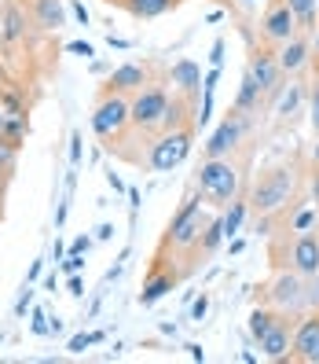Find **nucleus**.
<instances>
[{"instance_id": "nucleus-1", "label": "nucleus", "mask_w": 319, "mask_h": 364, "mask_svg": "<svg viewBox=\"0 0 319 364\" xmlns=\"http://www.w3.org/2000/svg\"><path fill=\"white\" fill-rule=\"evenodd\" d=\"M206 225H209V218H206V210H202V191L195 188V191H187L184 203H180V210L169 218L162 240H158V247H155V262L173 265V269L184 276V262H187L191 247L198 243V235L206 232ZM184 280H187V276H184Z\"/></svg>"}, {"instance_id": "nucleus-2", "label": "nucleus", "mask_w": 319, "mask_h": 364, "mask_svg": "<svg viewBox=\"0 0 319 364\" xmlns=\"http://www.w3.org/2000/svg\"><path fill=\"white\" fill-rule=\"evenodd\" d=\"M301 199V166L297 162H275V166H264L257 181L250 188V213L257 218H279V213Z\"/></svg>"}, {"instance_id": "nucleus-3", "label": "nucleus", "mask_w": 319, "mask_h": 364, "mask_svg": "<svg viewBox=\"0 0 319 364\" xmlns=\"http://www.w3.org/2000/svg\"><path fill=\"white\" fill-rule=\"evenodd\" d=\"M257 302L301 316V313L319 306V276H301L293 269H275L272 280L257 287Z\"/></svg>"}, {"instance_id": "nucleus-4", "label": "nucleus", "mask_w": 319, "mask_h": 364, "mask_svg": "<svg viewBox=\"0 0 319 364\" xmlns=\"http://www.w3.org/2000/svg\"><path fill=\"white\" fill-rule=\"evenodd\" d=\"M242 166L246 159H202L195 166V188L202 191V199L213 203L217 210H224L231 199L239 196V184H242Z\"/></svg>"}, {"instance_id": "nucleus-5", "label": "nucleus", "mask_w": 319, "mask_h": 364, "mask_svg": "<svg viewBox=\"0 0 319 364\" xmlns=\"http://www.w3.org/2000/svg\"><path fill=\"white\" fill-rule=\"evenodd\" d=\"M272 265L275 269H293L301 276H319V235L308 232H286L279 228V235L272 240Z\"/></svg>"}, {"instance_id": "nucleus-6", "label": "nucleus", "mask_w": 319, "mask_h": 364, "mask_svg": "<svg viewBox=\"0 0 319 364\" xmlns=\"http://www.w3.org/2000/svg\"><path fill=\"white\" fill-rule=\"evenodd\" d=\"M129 122H133V114H129V96L111 92V89H103V85H99L96 103H92V118H89L96 140H99L103 147H114V144L125 136V129H129Z\"/></svg>"}, {"instance_id": "nucleus-7", "label": "nucleus", "mask_w": 319, "mask_h": 364, "mask_svg": "<svg viewBox=\"0 0 319 364\" xmlns=\"http://www.w3.org/2000/svg\"><path fill=\"white\" fill-rule=\"evenodd\" d=\"M195 136H198V125H180V129H162L155 140H151V151H147V169L151 173H169V169H177L187 155L191 147H195Z\"/></svg>"}, {"instance_id": "nucleus-8", "label": "nucleus", "mask_w": 319, "mask_h": 364, "mask_svg": "<svg viewBox=\"0 0 319 364\" xmlns=\"http://www.w3.org/2000/svg\"><path fill=\"white\" fill-rule=\"evenodd\" d=\"M250 125H253V118L231 107V111L217 122V129L209 133V140L202 144V159H235L246 147Z\"/></svg>"}, {"instance_id": "nucleus-9", "label": "nucleus", "mask_w": 319, "mask_h": 364, "mask_svg": "<svg viewBox=\"0 0 319 364\" xmlns=\"http://www.w3.org/2000/svg\"><path fill=\"white\" fill-rule=\"evenodd\" d=\"M293 33H297V15H293V8H290V0H268V8H264L261 23H257L261 45L279 48V45H286Z\"/></svg>"}, {"instance_id": "nucleus-10", "label": "nucleus", "mask_w": 319, "mask_h": 364, "mask_svg": "<svg viewBox=\"0 0 319 364\" xmlns=\"http://www.w3.org/2000/svg\"><path fill=\"white\" fill-rule=\"evenodd\" d=\"M246 70L257 77V85L264 89V100L268 103H275L279 100V92H283V85H286V74H283V67H279V55H275V48H268V45H253L250 48V59H246Z\"/></svg>"}, {"instance_id": "nucleus-11", "label": "nucleus", "mask_w": 319, "mask_h": 364, "mask_svg": "<svg viewBox=\"0 0 319 364\" xmlns=\"http://www.w3.org/2000/svg\"><path fill=\"white\" fill-rule=\"evenodd\" d=\"M155 81H165L158 63H121V67H114L111 77L103 81V89L121 92V96H136V92L147 89V85H155Z\"/></svg>"}, {"instance_id": "nucleus-12", "label": "nucleus", "mask_w": 319, "mask_h": 364, "mask_svg": "<svg viewBox=\"0 0 319 364\" xmlns=\"http://www.w3.org/2000/svg\"><path fill=\"white\" fill-rule=\"evenodd\" d=\"M286 360H293V364H319V306L297 316L293 346H290Z\"/></svg>"}, {"instance_id": "nucleus-13", "label": "nucleus", "mask_w": 319, "mask_h": 364, "mask_svg": "<svg viewBox=\"0 0 319 364\" xmlns=\"http://www.w3.org/2000/svg\"><path fill=\"white\" fill-rule=\"evenodd\" d=\"M184 284V276L173 269V265H165V262H155L151 258V265H147V276H143V291H140V306L147 309V306H155V302H162V298L169 294V291H177Z\"/></svg>"}, {"instance_id": "nucleus-14", "label": "nucleus", "mask_w": 319, "mask_h": 364, "mask_svg": "<svg viewBox=\"0 0 319 364\" xmlns=\"http://www.w3.org/2000/svg\"><path fill=\"white\" fill-rule=\"evenodd\" d=\"M293 328H297V313H279V320L257 338L261 357L264 360H286L293 346Z\"/></svg>"}, {"instance_id": "nucleus-15", "label": "nucleus", "mask_w": 319, "mask_h": 364, "mask_svg": "<svg viewBox=\"0 0 319 364\" xmlns=\"http://www.w3.org/2000/svg\"><path fill=\"white\" fill-rule=\"evenodd\" d=\"M224 240H228V235H224V221H220V213H217V218H209L206 232L198 235V243L191 247L187 262H184V276H195V272H198V269L213 258V254L220 250V243H224Z\"/></svg>"}, {"instance_id": "nucleus-16", "label": "nucleus", "mask_w": 319, "mask_h": 364, "mask_svg": "<svg viewBox=\"0 0 319 364\" xmlns=\"http://www.w3.org/2000/svg\"><path fill=\"white\" fill-rule=\"evenodd\" d=\"M165 81H169V89H173V92L195 100L202 107V67L195 59H177L173 67L165 70Z\"/></svg>"}, {"instance_id": "nucleus-17", "label": "nucleus", "mask_w": 319, "mask_h": 364, "mask_svg": "<svg viewBox=\"0 0 319 364\" xmlns=\"http://www.w3.org/2000/svg\"><path fill=\"white\" fill-rule=\"evenodd\" d=\"M18 4L26 8L30 23L40 33H59L67 26V8H62V0H18Z\"/></svg>"}, {"instance_id": "nucleus-18", "label": "nucleus", "mask_w": 319, "mask_h": 364, "mask_svg": "<svg viewBox=\"0 0 319 364\" xmlns=\"http://www.w3.org/2000/svg\"><path fill=\"white\" fill-rule=\"evenodd\" d=\"M275 55H279V67L286 77H297L305 67H308V59H312V33H301L297 30L286 45L275 48Z\"/></svg>"}, {"instance_id": "nucleus-19", "label": "nucleus", "mask_w": 319, "mask_h": 364, "mask_svg": "<svg viewBox=\"0 0 319 364\" xmlns=\"http://www.w3.org/2000/svg\"><path fill=\"white\" fill-rule=\"evenodd\" d=\"M30 26H33V23H30L26 8H23V4H8V8H4V23H0V37H4L8 48H15V45H23V41H26Z\"/></svg>"}, {"instance_id": "nucleus-20", "label": "nucleus", "mask_w": 319, "mask_h": 364, "mask_svg": "<svg viewBox=\"0 0 319 364\" xmlns=\"http://www.w3.org/2000/svg\"><path fill=\"white\" fill-rule=\"evenodd\" d=\"M235 111H242V114H250V118H257L264 107H268V100H264V89L257 85V77H253L250 70L242 74V85H239V96H235Z\"/></svg>"}, {"instance_id": "nucleus-21", "label": "nucleus", "mask_w": 319, "mask_h": 364, "mask_svg": "<svg viewBox=\"0 0 319 364\" xmlns=\"http://www.w3.org/2000/svg\"><path fill=\"white\" fill-rule=\"evenodd\" d=\"M111 4L125 8L133 18H158V15H165V11H173L180 0H111Z\"/></svg>"}, {"instance_id": "nucleus-22", "label": "nucleus", "mask_w": 319, "mask_h": 364, "mask_svg": "<svg viewBox=\"0 0 319 364\" xmlns=\"http://www.w3.org/2000/svg\"><path fill=\"white\" fill-rule=\"evenodd\" d=\"M246 213H250V203L246 199H231L224 210H220V221H224V235L231 240V235H239L242 232V225H246Z\"/></svg>"}, {"instance_id": "nucleus-23", "label": "nucleus", "mask_w": 319, "mask_h": 364, "mask_svg": "<svg viewBox=\"0 0 319 364\" xmlns=\"http://www.w3.org/2000/svg\"><path fill=\"white\" fill-rule=\"evenodd\" d=\"M290 8L297 15V30L312 33L315 30V18H319V0H290Z\"/></svg>"}, {"instance_id": "nucleus-24", "label": "nucleus", "mask_w": 319, "mask_h": 364, "mask_svg": "<svg viewBox=\"0 0 319 364\" xmlns=\"http://www.w3.org/2000/svg\"><path fill=\"white\" fill-rule=\"evenodd\" d=\"M279 313H283V309H272V306H257V309L250 313V335H253V342H257V338L275 324V320H279Z\"/></svg>"}, {"instance_id": "nucleus-25", "label": "nucleus", "mask_w": 319, "mask_h": 364, "mask_svg": "<svg viewBox=\"0 0 319 364\" xmlns=\"http://www.w3.org/2000/svg\"><path fill=\"white\" fill-rule=\"evenodd\" d=\"M301 96H305L301 85H290V92L283 89V92H279V114H293V107L301 103Z\"/></svg>"}, {"instance_id": "nucleus-26", "label": "nucleus", "mask_w": 319, "mask_h": 364, "mask_svg": "<svg viewBox=\"0 0 319 364\" xmlns=\"http://www.w3.org/2000/svg\"><path fill=\"white\" fill-rule=\"evenodd\" d=\"M308 114H312V129L319 136V77H315V85L308 89Z\"/></svg>"}, {"instance_id": "nucleus-27", "label": "nucleus", "mask_w": 319, "mask_h": 364, "mask_svg": "<svg viewBox=\"0 0 319 364\" xmlns=\"http://www.w3.org/2000/svg\"><path fill=\"white\" fill-rule=\"evenodd\" d=\"M99 338H103L99 331H96V335H77V338H70V346H67V350H70V353H84V350H89L92 342H99Z\"/></svg>"}, {"instance_id": "nucleus-28", "label": "nucleus", "mask_w": 319, "mask_h": 364, "mask_svg": "<svg viewBox=\"0 0 319 364\" xmlns=\"http://www.w3.org/2000/svg\"><path fill=\"white\" fill-rule=\"evenodd\" d=\"M308 67L319 77V18H315V30H312V59H308Z\"/></svg>"}, {"instance_id": "nucleus-29", "label": "nucleus", "mask_w": 319, "mask_h": 364, "mask_svg": "<svg viewBox=\"0 0 319 364\" xmlns=\"http://www.w3.org/2000/svg\"><path fill=\"white\" fill-rule=\"evenodd\" d=\"M74 55H84V59H89V55H96V48L89 45V41H70V45H67Z\"/></svg>"}, {"instance_id": "nucleus-30", "label": "nucleus", "mask_w": 319, "mask_h": 364, "mask_svg": "<svg viewBox=\"0 0 319 364\" xmlns=\"http://www.w3.org/2000/svg\"><path fill=\"white\" fill-rule=\"evenodd\" d=\"M209 63H213V67H220V63H224V41L220 37L213 41V48H209Z\"/></svg>"}, {"instance_id": "nucleus-31", "label": "nucleus", "mask_w": 319, "mask_h": 364, "mask_svg": "<svg viewBox=\"0 0 319 364\" xmlns=\"http://www.w3.org/2000/svg\"><path fill=\"white\" fill-rule=\"evenodd\" d=\"M206 309H209V294H202L198 302L191 306V316H195V320H202V316H206Z\"/></svg>"}, {"instance_id": "nucleus-32", "label": "nucleus", "mask_w": 319, "mask_h": 364, "mask_svg": "<svg viewBox=\"0 0 319 364\" xmlns=\"http://www.w3.org/2000/svg\"><path fill=\"white\" fill-rule=\"evenodd\" d=\"M81 265H84V262H81V254H70V258L62 262V272H70V276H74V272H77Z\"/></svg>"}, {"instance_id": "nucleus-33", "label": "nucleus", "mask_w": 319, "mask_h": 364, "mask_svg": "<svg viewBox=\"0 0 319 364\" xmlns=\"http://www.w3.org/2000/svg\"><path fill=\"white\" fill-rule=\"evenodd\" d=\"M312 206L319 210V166L312 169Z\"/></svg>"}, {"instance_id": "nucleus-34", "label": "nucleus", "mask_w": 319, "mask_h": 364, "mask_svg": "<svg viewBox=\"0 0 319 364\" xmlns=\"http://www.w3.org/2000/svg\"><path fill=\"white\" fill-rule=\"evenodd\" d=\"M89 247H92V240H84V235H81V240H74L70 254H84V250H89Z\"/></svg>"}, {"instance_id": "nucleus-35", "label": "nucleus", "mask_w": 319, "mask_h": 364, "mask_svg": "<svg viewBox=\"0 0 319 364\" xmlns=\"http://www.w3.org/2000/svg\"><path fill=\"white\" fill-rule=\"evenodd\" d=\"M74 8V15L81 18V26H89V11H84V4H70Z\"/></svg>"}, {"instance_id": "nucleus-36", "label": "nucleus", "mask_w": 319, "mask_h": 364, "mask_svg": "<svg viewBox=\"0 0 319 364\" xmlns=\"http://www.w3.org/2000/svg\"><path fill=\"white\" fill-rule=\"evenodd\" d=\"M70 159L81 162V136H74V147H70Z\"/></svg>"}, {"instance_id": "nucleus-37", "label": "nucleus", "mask_w": 319, "mask_h": 364, "mask_svg": "<svg viewBox=\"0 0 319 364\" xmlns=\"http://www.w3.org/2000/svg\"><path fill=\"white\" fill-rule=\"evenodd\" d=\"M0 125H4V114H0Z\"/></svg>"}, {"instance_id": "nucleus-38", "label": "nucleus", "mask_w": 319, "mask_h": 364, "mask_svg": "<svg viewBox=\"0 0 319 364\" xmlns=\"http://www.w3.org/2000/svg\"><path fill=\"white\" fill-rule=\"evenodd\" d=\"M106 4H111V0H106Z\"/></svg>"}]
</instances>
